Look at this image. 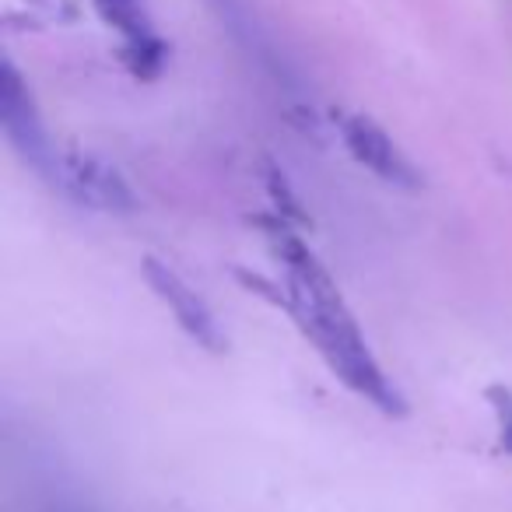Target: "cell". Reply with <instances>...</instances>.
Listing matches in <instances>:
<instances>
[{
  "label": "cell",
  "mask_w": 512,
  "mask_h": 512,
  "mask_svg": "<svg viewBox=\"0 0 512 512\" xmlns=\"http://www.w3.org/2000/svg\"><path fill=\"white\" fill-rule=\"evenodd\" d=\"M144 278H148L151 292H155L158 302L169 309L172 320L179 323V330H183L186 337H193V341L207 351H221L225 337H221V327H218V320H214L211 306H207L204 295H200L176 267L148 256V260H144Z\"/></svg>",
  "instance_id": "4"
},
{
  "label": "cell",
  "mask_w": 512,
  "mask_h": 512,
  "mask_svg": "<svg viewBox=\"0 0 512 512\" xmlns=\"http://www.w3.org/2000/svg\"><path fill=\"white\" fill-rule=\"evenodd\" d=\"M0 123H4V134L15 144V151L43 176L57 179L60 155L53 151L46 127L36 113V102H32L25 81L18 78V71L11 64H4L0 71Z\"/></svg>",
  "instance_id": "2"
},
{
  "label": "cell",
  "mask_w": 512,
  "mask_h": 512,
  "mask_svg": "<svg viewBox=\"0 0 512 512\" xmlns=\"http://www.w3.org/2000/svg\"><path fill=\"white\" fill-rule=\"evenodd\" d=\"M99 18L123 39V60L137 78H155L165 64V43L155 32L148 0H92Z\"/></svg>",
  "instance_id": "5"
},
{
  "label": "cell",
  "mask_w": 512,
  "mask_h": 512,
  "mask_svg": "<svg viewBox=\"0 0 512 512\" xmlns=\"http://www.w3.org/2000/svg\"><path fill=\"white\" fill-rule=\"evenodd\" d=\"M267 239L285 271V309L295 316L302 334L313 341L323 362L334 369V376L348 386L351 393L365 397L386 414L404 411L397 386L383 372L379 358L372 355L369 341L358 330L355 313L344 302L341 288L320 264V256L285 225L267 228Z\"/></svg>",
  "instance_id": "1"
},
{
  "label": "cell",
  "mask_w": 512,
  "mask_h": 512,
  "mask_svg": "<svg viewBox=\"0 0 512 512\" xmlns=\"http://www.w3.org/2000/svg\"><path fill=\"white\" fill-rule=\"evenodd\" d=\"M337 134H341L348 155L355 158L358 165L379 176L390 186H404V190H418L421 186V172L414 169L411 158L400 151V144L379 127L376 120L362 113H337Z\"/></svg>",
  "instance_id": "3"
},
{
  "label": "cell",
  "mask_w": 512,
  "mask_h": 512,
  "mask_svg": "<svg viewBox=\"0 0 512 512\" xmlns=\"http://www.w3.org/2000/svg\"><path fill=\"white\" fill-rule=\"evenodd\" d=\"M488 400H491V414H495V421H498L502 446L512 453V390H502V386H495V390L488 393Z\"/></svg>",
  "instance_id": "7"
},
{
  "label": "cell",
  "mask_w": 512,
  "mask_h": 512,
  "mask_svg": "<svg viewBox=\"0 0 512 512\" xmlns=\"http://www.w3.org/2000/svg\"><path fill=\"white\" fill-rule=\"evenodd\" d=\"M67 193H71L78 204L95 207V211H134L137 197L127 186V179L113 169L109 162L85 151H71V155H60L57 165V179Z\"/></svg>",
  "instance_id": "6"
}]
</instances>
